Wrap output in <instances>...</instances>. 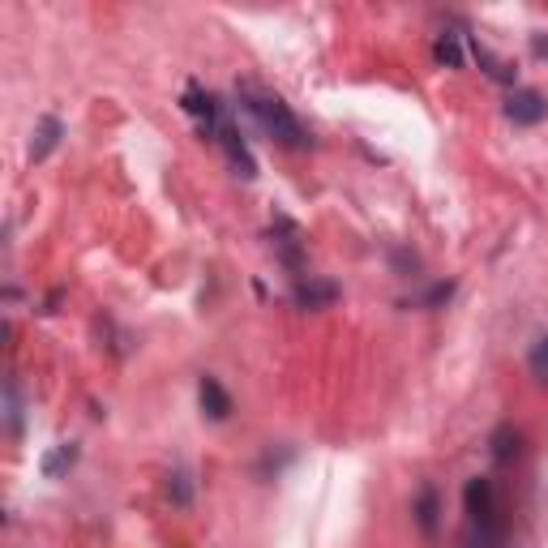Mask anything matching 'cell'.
<instances>
[{"mask_svg":"<svg viewBox=\"0 0 548 548\" xmlns=\"http://www.w3.org/2000/svg\"><path fill=\"white\" fill-rule=\"evenodd\" d=\"M240 103H245V112L257 120V125L266 129V137H274L279 146L287 150H304V146H313V137L304 133V125L292 116V108L279 99V95H270V90L262 86H253V82H240Z\"/></svg>","mask_w":548,"mask_h":548,"instance_id":"cell-1","label":"cell"},{"mask_svg":"<svg viewBox=\"0 0 548 548\" xmlns=\"http://www.w3.org/2000/svg\"><path fill=\"white\" fill-rule=\"evenodd\" d=\"M463 506H467V519L471 527H484V531H497L501 536V501H497V489H493V480H467V489H463Z\"/></svg>","mask_w":548,"mask_h":548,"instance_id":"cell-2","label":"cell"},{"mask_svg":"<svg viewBox=\"0 0 548 548\" xmlns=\"http://www.w3.org/2000/svg\"><path fill=\"white\" fill-rule=\"evenodd\" d=\"M180 108H185L193 120H197V129L202 133H210V137H219V129H223V103L210 95L206 86H197V82H189L185 86V99H180Z\"/></svg>","mask_w":548,"mask_h":548,"instance_id":"cell-3","label":"cell"},{"mask_svg":"<svg viewBox=\"0 0 548 548\" xmlns=\"http://www.w3.org/2000/svg\"><path fill=\"white\" fill-rule=\"evenodd\" d=\"M506 116L514 120V125H540V120L548 116V99L540 95V90H510Z\"/></svg>","mask_w":548,"mask_h":548,"instance_id":"cell-4","label":"cell"},{"mask_svg":"<svg viewBox=\"0 0 548 548\" xmlns=\"http://www.w3.org/2000/svg\"><path fill=\"white\" fill-rule=\"evenodd\" d=\"M197 403H202V411H206L210 420H227V416H232V394L219 386V377H202V382H197Z\"/></svg>","mask_w":548,"mask_h":548,"instance_id":"cell-5","label":"cell"},{"mask_svg":"<svg viewBox=\"0 0 548 548\" xmlns=\"http://www.w3.org/2000/svg\"><path fill=\"white\" fill-rule=\"evenodd\" d=\"M339 300V287L326 283V279H300L296 283V304L300 309H330Z\"/></svg>","mask_w":548,"mask_h":548,"instance_id":"cell-6","label":"cell"},{"mask_svg":"<svg viewBox=\"0 0 548 548\" xmlns=\"http://www.w3.org/2000/svg\"><path fill=\"white\" fill-rule=\"evenodd\" d=\"M437 514H441V497H437V484H424V489H420V497H416V523H420V531H424V536H437V527H441V519H437Z\"/></svg>","mask_w":548,"mask_h":548,"instance_id":"cell-7","label":"cell"},{"mask_svg":"<svg viewBox=\"0 0 548 548\" xmlns=\"http://www.w3.org/2000/svg\"><path fill=\"white\" fill-rule=\"evenodd\" d=\"M274 227H279V232L283 236H274V240H279V253H283V262L287 266H292V270H304V262H300V245H304V232H300V227L292 223V219H274Z\"/></svg>","mask_w":548,"mask_h":548,"instance_id":"cell-8","label":"cell"},{"mask_svg":"<svg viewBox=\"0 0 548 548\" xmlns=\"http://www.w3.org/2000/svg\"><path fill=\"white\" fill-rule=\"evenodd\" d=\"M60 133H65V125H60L56 116H43L39 120V129H35V146H30V159H48L52 150H56V142H60Z\"/></svg>","mask_w":548,"mask_h":548,"instance_id":"cell-9","label":"cell"},{"mask_svg":"<svg viewBox=\"0 0 548 548\" xmlns=\"http://www.w3.org/2000/svg\"><path fill=\"white\" fill-rule=\"evenodd\" d=\"M489 446H493V459L497 463H510V459H519V450H523V433L514 429V424H501Z\"/></svg>","mask_w":548,"mask_h":548,"instance_id":"cell-10","label":"cell"},{"mask_svg":"<svg viewBox=\"0 0 548 548\" xmlns=\"http://www.w3.org/2000/svg\"><path fill=\"white\" fill-rule=\"evenodd\" d=\"M433 56H437V65H446V69H463V35H454V30L437 35Z\"/></svg>","mask_w":548,"mask_h":548,"instance_id":"cell-11","label":"cell"},{"mask_svg":"<svg viewBox=\"0 0 548 548\" xmlns=\"http://www.w3.org/2000/svg\"><path fill=\"white\" fill-rule=\"evenodd\" d=\"M471 56H476V60H480V65H484V73H489V78H493V82H514V73H510L506 65H501V60H497V56H489V52H484V48H480V43H476V39H471Z\"/></svg>","mask_w":548,"mask_h":548,"instance_id":"cell-12","label":"cell"},{"mask_svg":"<svg viewBox=\"0 0 548 548\" xmlns=\"http://www.w3.org/2000/svg\"><path fill=\"white\" fill-rule=\"evenodd\" d=\"M527 364H531V377L548 386V334H540V339L531 343V356H527Z\"/></svg>","mask_w":548,"mask_h":548,"instance_id":"cell-13","label":"cell"},{"mask_svg":"<svg viewBox=\"0 0 548 548\" xmlns=\"http://www.w3.org/2000/svg\"><path fill=\"white\" fill-rule=\"evenodd\" d=\"M73 459H78V446H60V450H52L48 459H43V476H60L65 467H73Z\"/></svg>","mask_w":548,"mask_h":548,"instance_id":"cell-14","label":"cell"},{"mask_svg":"<svg viewBox=\"0 0 548 548\" xmlns=\"http://www.w3.org/2000/svg\"><path fill=\"white\" fill-rule=\"evenodd\" d=\"M172 497H176V506H189L193 489H189V476H185V471H176V476H172Z\"/></svg>","mask_w":548,"mask_h":548,"instance_id":"cell-15","label":"cell"}]
</instances>
